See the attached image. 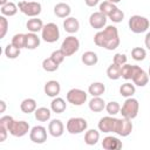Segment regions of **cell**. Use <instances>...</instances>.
<instances>
[{"label": "cell", "mask_w": 150, "mask_h": 150, "mask_svg": "<svg viewBox=\"0 0 150 150\" xmlns=\"http://www.w3.org/2000/svg\"><path fill=\"white\" fill-rule=\"evenodd\" d=\"M48 132L53 137H61L64 132V125L61 120L54 118L48 123Z\"/></svg>", "instance_id": "cell-15"}, {"label": "cell", "mask_w": 150, "mask_h": 150, "mask_svg": "<svg viewBox=\"0 0 150 150\" xmlns=\"http://www.w3.org/2000/svg\"><path fill=\"white\" fill-rule=\"evenodd\" d=\"M4 53H5V56H6L7 59H16V57L20 55L21 49L18 48V47H15V46H13L12 43H8V45L5 47Z\"/></svg>", "instance_id": "cell-33"}, {"label": "cell", "mask_w": 150, "mask_h": 150, "mask_svg": "<svg viewBox=\"0 0 150 150\" xmlns=\"http://www.w3.org/2000/svg\"><path fill=\"white\" fill-rule=\"evenodd\" d=\"M18 7H19V11L29 16V18H35L38 16L41 11H42V6L40 2L38 1H27V0H22L18 4Z\"/></svg>", "instance_id": "cell-4"}, {"label": "cell", "mask_w": 150, "mask_h": 150, "mask_svg": "<svg viewBox=\"0 0 150 150\" xmlns=\"http://www.w3.org/2000/svg\"><path fill=\"white\" fill-rule=\"evenodd\" d=\"M43 22L41 19H38L36 16L35 18H32V19H28L27 22H26V28L28 29V32H32V33H39L42 30L43 28Z\"/></svg>", "instance_id": "cell-23"}, {"label": "cell", "mask_w": 150, "mask_h": 150, "mask_svg": "<svg viewBox=\"0 0 150 150\" xmlns=\"http://www.w3.org/2000/svg\"><path fill=\"white\" fill-rule=\"evenodd\" d=\"M94 43L97 47H101L108 50L116 49L120 46V35H118L117 27L110 25L98 30L94 35Z\"/></svg>", "instance_id": "cell-1"}, {"label": "cell", "mask_w": 150, "mask_h": 150, "mask_svg": "<svg viewBox=\"0 0 150 150\" xmlns=\"http://www.w3.org/2000/svg\"><path fill=\"white\" fill-rule=\"evenodd\" d=\"M59 66H60V64H57L50 56L47 57V59H45V60L42 61V68H43V70H46L47 73L56 71V70L59 69Z\"/></svg>", "instance_id": "cell-34"}, {"label": "cell", "mask_w": 150, "mask_h": 150, "mask_svg": "<svg viewBox=\"0 0 150 150\" xmlns=\"http://www.w3.org/2000/svg\"><path fill=\"white\" fill-rule=\"evenodd\" d=\"M40 42H41V39L38 36L36 33H32V32H28L26 34V48L27 49H36L39 46H40Z\"/></svg>", "instance_id": "cell-25"}, {"label": "cell", "mask_w": 150, "mask_h": 150, "mask_svg": "<svg viewBox=\"0 0 150 150\" xmlns=\"http://www.w3.org/2000/svg\"><path fill=\"white\" fill-rule=\"evenodd\" d=\"M105 102L101 96H93V98L89 101L88 107L93 112H101L105 109Z\"/></svg>", "instance_id": "cell-20"}, {"label": "cell", "mask_w": 150, "mask_h": 150, "mask_svg": "<svg viewBox=\"0 0 150 150\" xmlns=\"http://www.w3.org/2000/svg\"><path fill=\"white\" fill-rule=\"evenodd\" d=\"M127 55L125 54H122V53H116L115 55H114V57H112V62L115 63V64H117V66H123V64H125L127 63Z\"/></svg>", "instance_id": "cell-42"}, {"label": "cell", "mask_w": 150, "mask_h": 150, "mask_svg": "<svg viewBox=\"0 0 150 150\" xmlns=\"http://www.w3.org/2000/svg\"><path fill=\"white\" fill-rule=\"evenodd\" d=\"M28 131H30L29 123L23 120L21 121L13 120V122L8 127V132L14 137H23L25 135L28 134Z\"/></svg>", "instance_id": "cell-9"}, {"label": "cell", "mask_w": 150, "mask_h": 150, "mask_svg": "<svg viewBox=\"0 0 150 150\" xmlns=\"http://www.w3.org/2000/svg\"><path fill=\"white\" fill-rule=\"evenodd\" d=\"M34 116H35V120L39 122H48L52 117V109L47 107L36 108V110L34 111Z\"/></svg>", "instance_id": "cell-21"}, {"label": "cell", "mask_w": 150, "mask_h": 150, "mask_svg": "<svg viewBox=\"0 0 150 150\" xmlns=\"http://www.w3.org/2000/svg\"><path fill=\"white\" fill-rule=\"evenodd\" d=\"M0 134H1L0 142H5V141H6V138H7L8 129H7V128H5V127H1V125H0Z\"/></svg>", "instance_id": "cell-44"}, {"label": "cell", "mask_w": 150, "mask_h": 150, "mask_svg": "<svg viewBox=\"0 0 150 150\" xmlns=\"http://www.w3.org/2000/svg\"><path fill=\"white\" fill-rule=\"evenodd\" d=\"M41 39L47 43H54L60 39V29L56 23L48 22L41 30Z\"/></svg>", "instance_id": "cell-5"}, {"label": "cell", "mask_w": 150, "mask_h": 150, "mask_svg": "<svg viewBox=\"0 0 150 150\" xmlns=\"http://www.w3.org/2000/svg\"><path fill=\"white\" fill-rule=\"evenodd\" d=\"M84 2L88 7H94L100 2V0H84Z\"/></svg>", "instance_id": "cell-46"}, {"label": "cell", "mask_w": 150, "mask_h": 150, "mask_svg": "<svg viewBox=\"0 0 150 150\" xmlns=\"http://www.w3.org/2000/svg\"><path fill=\"white\" fill-rule=\"evenodd\" d=\"M60 49L64 53L66 56H71L80 49V40L74 35L66 36L61 43Z\"/></svg>", "instance_id": "cell-8"}, {"label": "cell", "mask_w": 150, "mask_h": 150, "mask_svg": "<svg viewBox=\"0 0 150 150\" xmlns=\"http://www.w3.org/2000/svg\"><path fill=\"white\" fill-rule=\"evenodd\" d=\"M50 57H52L57 64H61V63L64 61V59H66L67 56L64 55V53H63L61 49H56V50H54V52L50 54Z\"/></svg>", "instance_id": "cell-41"}, {"label": "cell", "mask_w": 150, "mask_h": 150, "mask_svg": "<svg viewBox=\"0 0 150 150\" xmlns=\"http://www.w3.org/2000/svg\"><path fill=\"white\" fill-rule=\"evenodd\" d=\"M128 26H129V29L135 33V34H141V33H144L149 29L150 27V21L149 19H146L145 16H142V15H132L130 16L129 21H128Z\"/></svg>", "instance_id": "cell-2"}, {"label": "cell", "mask_w": 150, "mask_h": 150, "mask_svg": "<svg viewBox=\"0 0 150 150\" xmlns=\"http://www.w3.org/2000/svg\"><path fill=\"white\" fill-rule=\"evenodd\" d=\"M144 45L146 47V49L150 50V32H148L145 34V38H144Z\"/></svg>", "instance_id": "cell-45"}, {"label": "cell", "mask_w": 150, "mask_h": 150, "mask_svg": "<svg viewBox=\"0 0 150 150\" xmlns=\"http://www.w3.org/2000/svg\"><path fill=\"white\" fill-rule=\"evenodd\" d=\"M139 111V103L136 98L134 97H128L124 103L121 107V111L120 114L122 115V117H127L129 120H134L137 117Z\"/></svg>", "instance_id": "cell-3"}, {"label": "cell", "mask_w": 150, "mask_h": 150, "mask_svg": "<svg viewBox=\"0 0 150 150\" xmlns=\"http://www.w3.org/2000/svg\"><path fill=\"white\" fill-rule=\"evenodd\" d=\"M63 29L69 33V34H74V33H77L79 29H80V22L74 16H68L63 20Z\"/></svg>", "instance_id": "cell-18"}, {"label": "cell", "mask_w": 150, "mask_h": 150, "mask_svg": "<svg viewBox=\"0 0 150 150\" xmlns=\"http://www.w3.org/2000/svg\"><path fill=\"white\" fill-rule=\"evenodd\" d=\"M29 139L35 144H42L47 141V129L42 125H35L29 131Z\"/></svg>", "instance_id": "cell-12"}, {"label": "cell", "mask_w": 150, "mask_h": 150, "mask_svg": "<svg viewBox=\"0 0 150 150\" xmlns=\"http://www.w3.org/2000/svg\"><path fill=\"white\" fill-rule=\"evenodd\" d=\"M105 91V86L102 82H93L88 87V93L91 96H102Z\"/></svg>", "instance_id": "cell-30"}, {"label": "cell", "mask_w": 150, "mask_h": 150, "mask_svg": "<svg viewBox=\"0 0 150 150\" xmlns=\"http://www.w3.org/2000/svg\"><path fill=\"white\" fill-rule=\"evenodd\" d=\"M122 141H120L115 136H105L102 141V148L104 150H120L122 149Z\"/></svg>", "instance_id": "cell-17"}, {"label": "cell", "mask_w": 150, "mask_h": 150, "mask_svg": "<svg viewBox=\"0 0 150 150\" xmlns=\"http://www.w3.org/2000/svg\"><path fill=\"white\" fill-rule=\"evenodd\" d=\"M136 93V86L134 83L130 82H125L120 87V94L121 96L128 98V97H132L134 94Z\"/></svg>", "instance_id": "cell-29"}, {"label": "cell", "mask_w": 150, "mask_h": 150, "mask_svg": "<svg viewBox=\"0 0 150 150\" xmlns=\"http://www.w3.org/2000/svg\"><path fill=\"white\" fill-rule=\"evenodd\" d=\"M43 91H45V94L47 96L54 98V97L59 96V94L61 91V86H60V83L56 80H50V81H47L45 83Z\"/></svg>", "instance_id": "cell-16"}, {"label": "cell", "mask_w": 150, "mask_h": 150, "mask_svg": "<svg viewBox=\"0 0 150 150\" xmlns=\"http://www.w3.org/2000/svg\"><path fill=\"white\" fill-rule=\"evenodd\" d=\"M13 120H14V118H13L12 116H8V115L1 116V117H0V125H1V127H5V128L8 129L9 124L13 122Z\"/></svg>", "instance_id": "cell-43"}, {"label": "cell", "mask_w": 150, "mask_h": 150, "mask_svg": "<svg viewBox=\"0 0 150 150\" xmlns=\"http://www.w3.org/2000/svg\"><path fill=\"white\" fill-rule=\"evenodd\" d=\"M81 61L86 64V66H95L98 62V56L95 52L93 50H87L82 54L81 56Z\"/></svg>", "instance_id": "cell-27"}, {"label": "cell", "mask_w": 150, "mask_h": 150, "mask_svg": "<svg viewBox=\"0 0 150 150\" xmlns=\"http://www.w3.org/2000/svg\"><path fill=\"white\" fill-rule=\"evenodd\" d=\"M107 20H108V16L104 15L102 12L97 11V12H94V13L90 14V16H89V25H90L91 28L101 30V29H103L107 26Z\"/></svg>", "instance_id": "cell-13"}, {"label": "cell", "mask_w": 150, "mask_h": 150, "mask_svg": "<svg viewBox=\"0 0 150 150\" xmlns=\"http://www.w3.org/2000/svg\"><path fill=\"white\" fill-rule=\"evenodd\" d=\"M7 2H8V0H0V6L5 5V4H7Z\"/></svg>", "instance_id": "cell-48"}, {"label": "cell", "mask_w": 150, "mask_h": 150, "mask_svg": "<svg viewBox=\"0 0 150 150\" xmlns=\"http://www.w3.org/2000/svg\"><path fill=\"white\" fill-rule=\"evenodd\" d=\"M18 11H19L18 5H15L12 1H8L7 4L2 5L1 8H0L1 15H5V16H14L18 13Z\"/></svg>", "instance_id": "cell-28"}, {"label": "cell", "mask_w": 150, "mask_h": 150, "mask_svg": "<svg viewBox=\"0 0 150 150\" xmlns=\"http://www.w3.org/2000/svg\"><path fill=\"white\" fill-rule=\"evenodd\" d=\"M36 108H38L36 101H35L34 98H30V97L25 98V100L20 103V109H21V111L25 112V114H32V112H34V111L36 110Z\"/></svg>", "instance_id": "cell-26"}, {"label": "cell", "mask_w": 150, "mask_h": 150, "mask_svg": "<svg viewBox=\"0 0 150 150\" xmlns=\"http://www.w3.org/2000/svg\"><path fill=\"white\" fill-rule=\"evenodd\" d=\"M148 75H149V79H150V67H149V71H148Z\"/></svg>", "instance_id": "cell-50"}, {"label": "cell", "mask_w": 150, "mask_h": 150, "mask_svg": "<svg viewBox=\"0 0 150 150\" xmlns=\"http://www.w3.org/2000/svg\"><path fill=\"white\" fill-rule=\"evenodd\" d=\"M0 105H1L0 112H5V110H6V102H5L4 100H1V101H0Z\"/></svg>", "instance_id": "cell-47"}, {"label": "cell", "mask_w": 150, "mask_h": 150, "mask_svg": "<svg viewBox=\"0 0 150 150\" xmlns=\"http://www.w3.org/2000/svg\"><path fill=\"white\" fill-rule=\"evenodd\" d=\"M71 13V8L68 4L66 2H59L54 6V14L57 16V18H61V19H66L70 15Z\"/></svg>", "instance_id": "cell-19"}, {"label": "cell", "mask_w": 150, "mask_h": 150, "mask_svg": "<svg viewBox=\"0 0 150 150\" xmlns=\"http://www.w3.org/2000/svg\"><path fill=\"white\" fill-rule=\"evenodd\" d=\"M105 110H107L108 115H110V116H116V115L120 114V111H121V105H120V103L116 102V101H110V102H108V103L105 104Z\"/></svg>", "instance_id": "cell-37"}, {"label": "cell", "mask_w": 150, "mask_h": 150, "mask_svg": "<svg viewBox=\"0 0 150 150\" xmlns=\"http://www.w3.org/2000/svg\"><path fill=\"white\" fill-rule=\"evenodd\" d=\"M88 128V122L82 117H71L66 123V129L71 135H77L86 131Z\"/></svg>", "instance_id": "cell-6"}, {"label": "cell", "mask_w": 150, "mask_h": 150, "mask_svg": "<svg viewBox=\"0 0 150 150\" xmlns=\"http://www.w3.org/2000/svg\"><path fill=\"white\" fill-rule=\"evenodd\" d=\"M135 70V64H123L121 67V77L124 80H131Z\"/></svg>", "instance_id": "cell-36"}, {"label": "cell", "mask_w": 150, "mask_h": 150, "mask_svg": "<svg viewBox=\"0 0 150 150\" xmlns=\"http://www.w3.org/2000/svg\"><path fill=\"white\" fill-rule=\"evenodd\" d=\"M116 8H117L116 4H112V2H110V1H108V0L101 2L100 6H98L100 12H102V13H103L104 15H107V16H109Z\"/></svg>", "instance_id": "cell-32"}, {"label": "cell", "mask_w": 150, "mask_h": 150, "mask_svg": "<svg viewBox=\"0 0 150 150\" xmlns=\"http://www.w3.org/2000/svg\"><path fill=\"white\" fill-rule=\"evenodd\" d=\"M8 30V20L5 15H0V39H4Z\"/></svg>", "instance_id": "cell-40"}, {"label": "cell", "mask_w": 150, "mask_h": 150, "mask_svg": "<svg viewBox=\"0 0 150 150\" xmlns=\"http://www.w3.org/2000/svg\"><path fill=\"white\" fill-rule=\"evenodd\" d=\"M107 76L110 80H118L121 77V66L115 64L114 62L107 68Z\"/></svg>", "instance_id": "cell-31"}, {"label": "cell", "mask_w": 150, "mask_h": 150, "mask_svg": "<svg viewBox=\"0 0 150 150\" xmlns=\"http://www.w3.org/2000/svg\"><path fill=\"white\" fill-rule=\"evenodd\" d=\"M66 98H67V102L73 104V105H82L87 102V98H88V94L80 89V88H73L70 90H68L67 95H66Z\"/></svg>", "instance_id": "cell-7"}, {"label": "cell", "mask_w": 150, "mask_h": 150, "mask_svg": "<svg viewBox=\"0 0 150 150\" xmlns=\"http://www.w3.org/2000/svg\"><path fill=\"white\" fill-rule=\"evenodd\" d=\"M112 22H115V23H120V22H122L123 21V19H124V13H123V11H121L118 7L108 16Z\"/></svg>", "instance_id": "cell-39"}, {"label": "cell", "mask_w": 150, "mask_h": 150, "mask_svg": "<svg viewBox=\"0 0 150 150\" xmlns=\"http://www.w3.org/2000/svg\"><path fill=\"white\" fill-rule=\"evenodd\" d=\"M11 43H12L13 46L20 48V49L26 48V34H23V33H18V34H15V35L12 38Z\"/></svg>", "instance_id": "cell-35"}, {"label": "cell", "mask_w": 150, "mask_h": 150, "mask_svg": "<svg viewBox=\"0 0 150 150\" xmlns=\"http://www.w3.org/2000/svg\"><path fill=\"white\" fill-rule=\"evenodd\" d=\"M50 109L55 114H62L67 109V103H66V101L62 97L56 96L50 102Z\"/></svg>", "instance_id": "cell-22"}, {"label": "cell", "mask_w": 150, "mask_h": 150, "mask_svg": "<svg viewBox=\"0 0 150 150\" xmlns=\"http://www.w3.org/2000/svg\"><path fill=\"white\" fill-rule=\"evenodd\" d=\"M100 141V130L96 129H89L86 130L84 134V143L87 145H95Z\"/></svg>", "instance_id": "cell-24"}, {"label": "cell", "mask_w": 150, "mask_h": 150, "mask_svg": "<svg viewBox=\"0 0 150 150\" xmlns=\"http://www.w3.org/2000/svg\"><path fill=\"white\" fill-rule=\"evenodd\" d=\"M132 128H134V125H132L131 120H129L127 117L117 118L115 134H117L118 136H122V137H127V136H129L131 134Z\"/></svg>", "instance_id": "cell-10"}, {"label": "cell", "mask_w": 150, "mask_h": 150, "mask_svg": "<svg viewBox=\"0 0 150 150\" xmlns=\"http://www.w3.org/2000/svg\"><path fill=\"white\" fill-rule=\"evenodd\" d=\"M116 123H117V118L115 116H104L102 118H100L98 123H97V128L100 131L102 132H115L116 129Z\"/></svg>", "instance_id": "cell-11"}, {"label": "cell", "mask_w": 150, "mask_h": 150, "mask_svg": "<svg viewBox=\"0 0 150 150\" xmlns=\"http://www.w3.org/2000/svg\"><path fill=\"white\" fill-rule=\"evenodd\" d=\"M131 81L137 87H145L149 82V75L139 66H135V70H134V75H132Z\"/></svg>", "instance_id": "cell-14"}, {"label": "cell", "mask_w": 150, "mask_h": 150, "mask_svg": "<svg viewBox=\"0 0 150 150\" xmlns=\"http://www.w3.org/2000/svg\"><path fill=\"white\" fill-rule=\"evenodd\" d=\"M108 1H110V2H112V4H118V2H121L122 0H108Z\"/></svg>", "instance_id": "cell-49"}, {"label": "cell", "mask_w": 150, "mask_h": 150, "mask_svg": "<svg viewBox=\"0 0 150 150\" xmlns=\"http://www.w3.org/2000/svg\"><path fill=\"white\" fill-rule=\"evenodd\" d=\"M146 56V50L142 47H134L131 49V57L135 61H143Z\"/></svg>", "instance_id": "cell-38"}]
</instances>
